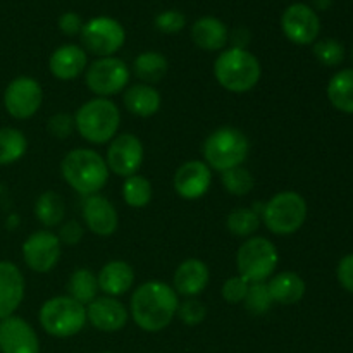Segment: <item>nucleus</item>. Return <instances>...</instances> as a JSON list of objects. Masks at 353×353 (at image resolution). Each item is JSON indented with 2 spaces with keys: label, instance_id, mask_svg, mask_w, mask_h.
<instances>
[{
  "label": "nucleus",
  "instance_id": "obj_41",
  "mask_svg": "<svg viewBox=\"0 0 353 353\" xmlns=\"http://www.w3.org/2000/svg\"><path fill=\"white\" fill-rule=\"evenodd\" d=\"M57 236H59V240H61V243L69 245V247L79 243L83 238L81 224L76 223V221H68V223L61 228V231H59Z\"/></svg>",
  "mask_w": 353,
  "mask_h": 353
},
{
  "label": "nucleus",
  "instance_id": "obj_33",
  "mask_svg": "<svg viewBox=\"0 0 353 353\" xmlns=\"http://www.w3.org/2000/svg\"><path fill=\"white\" fill-rule=\"evenodd\" d=\"M221 181H223L226 192L234 196L248 195L255 185L252 172L248 169L241 168V165L230 169V171H224L223 176H221Z\"/></svg>",
  "mask_w": 353,
  "mask_h": 353
},
{
  "label": "nucleus",
  "instance_id": "obj_32",
  "mask_svg": "<svg viewBox=\"0 0 353 353\" xmlns=\"http://www.w3.org/2000/svg\"><path fill=\"white\" fill-rule=\"evenodd\" d=\"M261 226V216L254 209H234L228 216L226 228L234 236L250 238Z\"/></svg>",
  "mask_w": 353,
  "mask_h": 353
},
{
  "label": "nucleus",
  "instance_id": "obj_36",
  "mask_svg": "<svg viewBox=\"0 0 353 353\" xmlns=\"http://www.w3.org/2000/svg\"><path fill=\"white\" fill-rule=\"evenodd\" d=\"M176 316L186 324V326H196L202 323L207 316V309L199 299H186L181 302L176 310Z\"/></svg>",
  "mask_w": 353,
  "mask_h": 353
},
{
  "label": "nucleus",
  "instance_id": "obj_27",
  "mask_svg": "<svg viewBox=\"0 0 353 353\" xmlns=\"http://www.w3.org/2000/svg\"><path fill=\"white\" fill-rule=\"evenodd\" d=\"M168 59L159 52H141L133 62V71L145 85H155L168 74Z\"/></svg>",
  "mask_w": 353,
  "mask_h": 353
},
{
  "label": "nucleus",
  "instance_id": "obj_28",
  "mask_svg": "<svg viewBox=\"0 0 353 353\" xmlns=\"http://www.w3.org/2000/svg\"><path fill=\"white\" fill-rule=\"evenodd\" d=\"M34 216L43 226H57L65 216L64 200L55 192H43L38 196L37 203H34Z\"/></svg>",
  "mask_w": 353,
  "mask_h": 353
},
{
  "label": "nucleus",
  "instance_id": "obj_38",
  "mask_svg": "<svg viewBox=\"0 0 353 353\" xmlns=\"http://www.w3.org/2000/svg\"><path fill=\"white\" fill-rule=\"evenodd\" d=\"M48 133L52 134L57 140H64V138H69L72 134V131L76 130L74 117L69 116V114H55L48 119L47 124Z\"/></svg>",
  "mask_w": 353,
  "mask_h": 353
},
{
  "label": "nucleus",
  "instance_id": "obj_5",
  "mask_svg": "<svg viewBox=\"0 0 353 353\" xmlns=\"http://www.w3.org/2000/svg\"><path fill=\"white\" fill-rule=\"evenodd\" d=\"M248 150L250 143L243 131L230 126L212 131L202 147L205 164L221 172L243 164L248 157Z\"/></svg>",
  "mask_w": 353,
  "mask_h": 353
},
{
  "label": "nucleus",
  "instance_id": "obj_30",
  "mask_svg": "<svg viewBox=\"0 0 353 353\" xmlns=\"http://www.w3.org/2000/svg\"><path fill=\"white\" fill-rule=\"evenodd\" d=\"M68 288L69 296L86 307L90 302L97 299L99 283H97V276L90 269H76L72 272L71 279H69Z\"/></svg>",
  "mask_w": 353,
  "mask_h": 353
},
{
  "label": "nucleus",
  "instance_id": "obj_4",
  "mask_svg": "<svg viewBox=\"0 0 353 353\" xmlns=\"http://www.w3.org/2000/svg\"><path fill=\"white\" fill-rule=\"evenodd\" d=\"M74 124L86 141L103 145L117 134L121 112L112 100L97 97L79 107L74 116Z\"/></svg>",
  "mask_w": 353,
  "mask_h": 353
},
{
  "label": "nucleus",
  "instance_id": "obj_10",
  "mask_svg": "<svg viewBox=\"0 0 353 353\" xmlns=\"http://www.w3.org/2000/svg\"><path fill=\"white\" fill-rule=\"evenodd\" d=\"M130 78L131 72L126 62L117 57H99L86 71V86L95 95L107 99L123 92Z\"/></svg>",
  "mask_w": 353,
  "mask_h": 353
},
{
  "label": "nucleus",
  "instance_id": "obj_26",
  "mask_svg": "<svg viewBox=\"0 0 353 353\" xmlns=\"http://www.w3.org/2000/svg\"><path fill=\"white\" fill-rule=\"evenodd\" d=\"M331 105L345 114H353V69H341L327 83Z\"/></svg>",
  "mask_w": 353,
  "mask_h": 353
},
{
  "label": "nucleus",
  "instance_id": "obj_8",
  "mask_svg": "<svg viewBox=\"0 0 353 353\" xmlns=\"http://www.w3.org/2000/svg\"><path fill=\"white\" fill-rule=\"evenodd\" d=\"M261 217L268 230L274 234H293L305 223L307 202L296 192H279L268 203H264Z\"/></svg>",
  "mask_w": 353,
  "mask_h": 353
},
{
  "label": "nucleus",
  "instance_id": "obj_9",
  "mask_svg": "<svg viewBox=\"0 0 353 353\" xmlns=\"http://www.w3.org/2000/svg\"><path fill=\"white\" fill-rule=\"evenodd\" d=\"M126 40V33L119 21L99 16L83 24L81 41L88 52L99 57H112Z\"/></svg>",
  "mask_w": 353,
  "mask_h": 353
},
{
  "label": "nucleus",
  "instance_id": "obj_24",
  "mask_svg": "<svg viewBox=\"0 0 353 353\" xmlns=\"http://www.w3.org/2000/svg\"><path fill=\"white\" fill-rule=\"evenodd\" d=\"M272 302L279 305H295L305 295V281L296 272L285 271L271 276L268 283Z\"/></svg>",
  "mask_w": 353,
  "mask_h": 353
},
{
  "label": "nucleus",
  "instance_id": "obj_45",
  "mask_svg": "<svg viewBox=\"0 0 353 353\" xmlns=\"http://www.w3.org/2000/svg\"><path fill=\"white\" fill-rule=\"evenodd\" d=\"M102 353H114V352H102Z\"/></svg>",
  "mask_w": 353,
  "mask_h": 353
},
{
  "label": "nucleus",
  "instance_id": "obj_25",
  "mask_svg": "<svg viewBox=\"0 0 353 353\" xmlns=\"http://www.w3.org/2000/svg\"><path fill=\"white\" fill-rule=\"evenodd\" d=\"M161 93L152 85L138 83L124 92V107L138 117H152L161 109Z\"/></svg>",
  "mask_w": 353,
  "mask_h": 353
},
{
  "label": "nucleus",
  "instance_id": "obj_23",
  "mask_svg": "<svg viewBox=\"0 0 353 353\" xmlns=\"http://www.w3.org/2000/svg\"><path fill=\"white\" fill-rule=\"evenodd\" d=\"M192 38L196 47L203 50L216 52L224 48V45L230 40V31L226 24L221 19L212 16L200 17L192 26Z\"/></svg>",
  "mask_w": 353,
  "mask_h": 353
},
{
  "label": "nucleus",
  "instance_id": "obj_40",
  "mask_svg": "<svg viewBox=\"0 0 353 353\" xmlns=\"http://www.w3.org/2000/svg\"><path fill=\"white\" fill-rule=\"evenodd\" d=\"M336 278L347 292L353 293V254L345 255L336 268Z\"/></svg>",
  "mask_w": 353,
  "mask_h": 353
},
{
  "label": "nucleus",
  "instance_id": "obj_16",
  "mask_svg": "<svg viewBox=\"0 0 353 353\" xmlns=\"http://www.w3.org/2000/svg\"><path fill=\"white\" fill-rule=\"evenodd\" d=\"M126 307L114 296H99L86 305V321L102 333H116L128 323Z\"/></svg>",
  "mask_w": 353,
  "mask_h": 353
},
{
  "label": "nucleus",
  "instance_id": "obj_22",
  "mask_svg": "<svg viewBox=\"0 0 353 353\" xmlns=\"http://www.w3.org/2000/svg\"><path fill=\"white\" fill-rule=\"evenodd\" d=\"M97 283H99V290H102L107 296L124 295L133 286L134 271L128 262L110 261L100 269Z\"/></svg>",
  "mask_w": 353,
  "mask_h": 353
},
{
  "label": "nucleus",
  "instance_id": "obj_3",
  "mask_svg": "<svg viewBox=\"0 0 353 353\" xmlns=\"http://www.w3.org/2000/svg\"><path fill=\"white\" fill-rule=\"evenodd\" d=\"M214 76L228 92L245 93L259 85L262 65L247 48H228L214 62Z\"/></svg>",
  "mask_w": 353,
  "mask_h": 353
},
{
  "label": "nucleus",
  "instance_id": "obj_2",
  "mask_svg": "<svg viewBox=\"0 0 353 353\" xmlns=\"http://www.w3.org/2000/svg\"><path fill=\"white\" fill-rule=\"evenodd\" d=\"M62 178L79 195H97L109 179L107 162L99 152L90 148H74L61 162Z\"/></svg>",
  "mask_w": 353,
  "mask_h": 353
},
{
  "label": "nucleus",
  "instance_id": "obj_12",
  "mask_svg": "<svg viewBox=\"0 0 353 353\" xmlns=\"http://www.w3.org/2000/svg\"><path fill=\"white\" fill-rule=\"evenodd\" d=\"M107 168L117 176L130 178L143 164V145L131 133L116 134L107 150Z\"/></svg>",
  "mask_w": 353,
  "mask_h": 353
},
{
  "label": "nucleus",
  "instance_id": "obj_21",
  "mask_svg": "<svg viewBox=\"0 0 353 353\" xmlns=\"http://www.w3.org/2000/svg\"><path fill=\"white\" fill-rule=\"evenodd\" d=\"M86 52L83 50L78 45H62L59 47L54 54L50 55V61H48V68L50 72L57 79L62 81H71L76 79L86 68Z\"/></svg>",
  "mask_w": 353,
  "mask_h": 353
},
{
  "label": "nucleus",
  "instance_id": "obj_20",
  "mask_svg": "<svg viewBox=\"0 0 353 353\" xmlns=\"http://www.w3.org/2000/svg\"><path fill=\"white\" fill-rule=\"evenodd\" d=\"M209 268L199 259H186L176 269L174 278H172V288L179 295H185L186 299H195L196 295L203 292L209 285Z\"/></svg>",
  "mask_w": 353,
  "mask_h": 353
},
{
  "label": "nucleus",
  "instance_id": "obj_18",
  "mask_svg": "<svg viewBox=\"0 0 353 353\" xmlns=\"http://www.w3.org/2000/svg\"><path fill=\"white\" fill-rule=\"evenodd\" d=\"M83 219L97 236H110L119 224L116 207L102 195L86 196L83 202Z\"/></svg>",
  "mask_w": 353,
  "mask_h": 353
},
{
  "label": "nucleus",
  "instance_id": "obj_19",
  "mask_svg": "<svg viewBox=\"0 0 353 353\" xmlns=\"http://www.w3.org/2000/svg\"><path fill=\"white\" fill-rule=\"evenodd\" d=\"M24 299V278L19 268L0 262V321L10 317Z\"/></svg>",
  "mask_w": 353,
  "mask_h": 353
},
{
  "label": "nucleus",
  "instance_id": "obj_31",
  "mask_svg": "<svg viewBox=\"0 0 353 353\" xmlns=\"http://www.w3.org/2000/svg\"><path fill=\"white\" fill-rule=\"evenodd\" d=\"M123 199L133 209H141L148 205L152 200V185L147 178L140 174H133L124 179Z\"/></svg>",
  "mask_w": 353,
  "mask_h": 353
},
{
  "label": "nucleus",
  "instance_id": "obj_13",
  "mask_svg": "<svg viewBox=\"0 0 353 353\" xmlns=\"http://www.w3.org/2000/svg\"><path fill=\"white\" fill-rule=\"evenodd\" d=\"M281 30L292 43L310 45L319 37V16L307 3H292L281 16Z\"/></svg>",
  "mask_w": 353,
  "mask_h": 353
},
{
  "label": "nucleus",
  "instance_id": "obj_43",
  "mask_svg": "<svg viewBox=\"0 0 353 353\" xmlns=\"http://www.w3.org/2000/svg\"><path fill=\"white\" fill-rule=\"evenodd\" d=\"M231 38H233L234 48H245L248 45V41H250V34H248V31L243 30V28L234 31V33L231 34Z\"/></svg>",
  "mask_w": 353,
  "mask_h": 353
},
{
  "label": "nucleus",
  "instance_id": "obj_11",
  "mask_svg": "<svg viewBox=\"0 0 353 353\" xmlns=\"http://www.w3.org/2000/svg\"><path fill=\"white\" fill-rule=\"evenodd\" d=\"M43 100L40 83L30 76H19L7 85L3 93L6 110L16 119H30L38 112Z\"/></svg>",
  "mask_w": 353,
  "mask_h": 353
},
{
  "label": "nucleus",
  "instance_id": "obj_46",
  "mask_svg": "<svg viewBox=\"0 0 353 353\" xmlns=\"http://www.w3.org/2000/svg\"><path fill=\"white\" fill-rule=\"evenodd\" d=\"M352 59H353V50H352Z\"/></svg>",
  "mask_w": 353,
  "mask_h": 353
},
{
  "label": "nucleus",
  "instance_id": "obj_34",
  "mask_svg": "<svg viewBox=\"0 0 353 353\" xmlns=\"http://www.w3.org/2000/svg\"><path fill=\"white\" fill-rule=\"evenodd\" d=\"M243 303L245 309H247L252 316H264V314H268L272 305V299L271 293H269L268 283H252V285H248V292Z\"/></svg>",
  "mask_w": 353,
  "mask_h": 353
},
{
  "label": "nucleus",
  "instance_id": "obj_39",
  "mask_svg": "<svg viewBox=\"0 0 353 353\" xmlns=\"http://www.w3.org/2000/svg\"><path fill=\"white\" fill-rule=\"evenodd\" d=\"M248 292V283L245 281L241 276H234V278H230L223 285V299L226 300L228 303H241L247 296Z\"/></svg>",
  "mask_w": 353,
  "mask_h": 353
},
{
  "label": "nucleus",
  "instance_id": "obj_17",
  "mask_svg": "<svg viewBox=\"0 0 353 353\" xmlns=\"http://www.w3.org/2000/svg\"><path fill=\"white\" fill-rule=\"evenodd\" d=\"M212 185L210 168L202 161H188L174 174V190L186 200L202 199Z\"/></svg>",
  "mask_w": 353,
  "mask_h": 353
},
{
  "label": "nucleus",
  "instance_id": "obj_35",
  "mask_svg": "<svg viewBox=\"0 0 353 353\" xmlns=\"http://www.w3.org/2000/svg\"><path fill=\"white\" fill-rule=\"evenodd\" d=\"M314 55L317 61L327 68H336L345 59V47L334 38H324L314 43Z\"/></svg>",
  "mask_w": 353,
  "mask_h": 353
},
{
  "label": "nucleus",
  "instance_id": "obj_1",
  "mask_svg": "<svg viewBox=\"0 0 353 353\" xmlns=\"http://www.w3.org/2000/svg\"><path fill=\"white\" fill-rule=\"evenodd\" d=\"M178 305V293L172 286L161 281H148L134 290L130 314L140 330L159 333L172 323Z\"/></svg>",
  "mask_w": 353,
  "mask_h": 353
},
{
  "label": "nucleus",
  "instance_id": "obj_42",
  "mask_svg": "<svg viewBox=\"0 0 353 353\" xmlns=\"http://www.w3.org/2000/svg\"><path fill=\"white\" fill-rule=\"evenodd\" d=\"M59 30L68 37H74V34L81 33L83 21L79 14L76 12H64L59 17Z\"/></svg>",
  "mask_w": 353,
  "mask_h": 353
},
{
  "label": "nucleus",
  "instance_id": "obj_7",
  "mask_svg": "<svg viewBox=\"0 0 353 353\" xmlns=\"http://www.w3.org/2000/svg\"><path fill=\"white\" fill-rule=\"evenodd\" d=\"M278 261L279 255L274 243L264 236L248 238L236 255L238 272L248 285L268 281L274 274Z\"/></svg>",
  "mask_w": 353,
  "mask_h": 353
},
{
  "label": "nucleus",
  "instance_id": "obj_15",
  "mask_svg": "<svg viewBox=\"0 0 353 353\" xmlns=\"http://www.w3.org/2000/svg\"><path fill=\"white\" fill-rule=\"evenodd\" d=\"M0 353H40V341L31 324L16 316L0 321Z\"/></svg>",
  "mask_w": 353,
  "mask_h": 353
},
{
  "label": "nucleus",
  "instance_id": "obj_37",
  "mask_svg": "<svg viewBox=\"0 0 353 353\" xmlns=\"http://www.w3.org/2000/svg\"><path fill=\"white\" fill-rule=\"evenodd\" d=\"M186 26L185 14L179 10H164L155 17V28L165 34L179 33Z\"/></svg>",
  "mask_w": 353,
  "mask_h": 353
},
{
  "label": "nucleus",
  "instance_id": "obj_29",
  "mask_svg": "<svg viewBox=\"0 0 353 353\" xmlns=\"http://www.w3.org/2000/svg\"><path fill=\"white\" fill-rule=\"evenodd\" d=\"M28 140L23 131L16 128L0 130V165H9L26 154Z\"/></svg>",
  "mask_w": 353,
  "mask_h": 353
},
{
  "label": "nucleus",
  "instance_id": "obj_6",
  "mask_svg": "<svg viewBox=\"0 0 353 353\" xmlns=\"http://www.w3.org/2000/svg\"><path fill=\"white\" fill-rule=\"evenodd\" d=\"M40 324L55 338H71L86 324V307L69 295L48 299L40 309Z\"/></svg>",
  "mask_w": 353,
  "mask_h": 353
},
{
  "label": "nucleus",
  "instance_id": "obj_14",
  "mask_svg": "<svg viewBox=\"0 0 353 353\" xmlns=\"http://www.w3.org/2000/svg\"><path fill=\"white\" fill-rule=\"evenodd\" d=\"M62 243L52 231H37L23 243V257L34 272H48L57 265Z\"/></svg>",
  "mask_w": 353,
  "mask_h": 353
},
{
  "label": "nucleus",
  "instance_id": "obj_44",
  "mask_svg": "<svg viewBox=\"0 0 353 353\" xmlns=\"http://www.w3.org/2000/svg\"><path fill=\"white\" fill-rule=\"evenodd\" d=\"M317 9H327L331 6V0H314Z\"/></svg>",
  "mask_w": 353,
  "mask_h": 353
}]
</instances>
